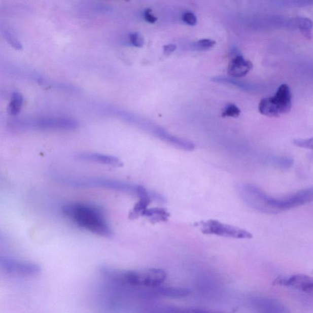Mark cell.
<instances>
[{
	"mask_svg": "<svg viewBox=\"0 0 313 313\" xmlns=\"http://www.w3.org/2000/svg\"><path fill=\"white\" fill-rule=\"evenodd\" d=\"M252 305L259 311L270 313H288L286 307L279 301L266 297H253L251 299Z\"/></svg>",
	"mask_w": 313,
	"mask_h": 313,
	"instance_id": "cell-9",
	"label": "cell"
},
{
	"mask_svg": "<svg viewBox=\"0 0 313 313\" xmlns=\"http://www.w3.org/2000/svg\"><path fill=\"white\" fill-rule=\"evenodd\" d=\"M143 216L147 217L153 224H156L157 223L168 221L170 214L165 208L154 207L148 208Z\"/></svg>",
	"mask_w": 313,
	"mask_h": 313,
	"instance_id": "cell-14",
	"label": "cell"
},
{
	"mask_svg": "<svg viewBox=\"0 0 313 313\" xmlns=\"http://www.w3.org/2000/svg\"><path fill=\"white\" fill-rule=\"evenodd\" d=\"M280 284L291 286L313 296V278L305 275H295L287 279H280Z\"/></svg>",
	"mask_w": 313,
	"mask_h": 313,
	"instance_id": "cell-10",
	"label": "cell"
},
{
	"mask_svg": "<svg viewBox=\"0 0 313 313\" xmlns=\"http://www.w3.org/2000/svg\"><path fill=\"white\" fill-rule=\"evenodd\" d=\"M294 143L297 147L313 150V137L309 139L294 140Z\"/></svg>",
	"mask_w": 313,
	"mask_h": 313,
	"instance_id": "cell-22",
	"label": "cell"
},
{
	"mask_svg": "<svg viewBox=\"0 0 313 313\" xmlns=\"http://www.w3.org/2000/svg\"><path fill=\"white\" fill-rule=\"evenodd\" d=\"M101 275L113 284L135 288H157L165 282L167 274L160 269L119 270L102 266L99 269Z\"/></svg>",
	"mask_w": 313,
	"mask_h": 313,
	"instance_id": "cell-2",
	"label": "cell"
},
{
	"mask_svg": "<svg viewBox=\"0 0 313 313\" xmlns=\"http://www.w3.org/2000/svg\"><path fill=\"white\" fill-rule=\"evenodd\" d=\"M15 126L25 129L73 130L79 127V123L67 118H44L33 121L17 122Z\"/></svg>",
	"mask_w": 313,
	"mask_h": 313,
	"instance_id": "cell-6",
	"label": "cell"
},
{
	"mask_svg": "<svg viewBox=\"0 0 313 313\" xmlns=\"http://www.w3.org/2000/svg\"><path fill=\"white\" fill-rule=\"evenodd\" d=\"M240 114V110L234 104L230 103L225 107L223 110L222 117L237 118Z\"/></svg>",
	"mask_w": 313,
	"mask_h": 313,
	"instance_id": "cell-19",
	"label": "cell"
},
{
	"mask_svg": "<svg viewBox=\"0 0 313 313\" xmlns=\"http://www.w3.org/2000/svg\"><path fill=\"white\" fill-rule=\"evenodd\" d=\"M251 61L244 58L242 55H236L229 62L228 73L234 78L245 77L252 69Z\"/></svg>",
	"mask_w": 313,
	"mask_h": 313,
	"instance_id": "cell-11",
	"label": "cell"
},
{
	"mask_svg": "<svg viewBox=\"0 0 313 313\" xmlns=\"http://www.w3.org/2000/svg\"><path fill=\"white\" fill-rule=\"evenodd\" d=\"M182 19L187 25L190 26H194L197 23V18L192 12H187V13H184L182 17Z\"/></svg>",
	"mask_w": 313,
	"mask_h": 313,
	"instance_id": "cell-23",
	"label": "cell"
},
{
	"mask_svg": "<svg viewBox=\"0 0 313 313\" xmlns=\"http://www.w3.org/2000/svg\"><path fill=\"white\" fill-rule=\"evenodd\" d=\"M143 18L148 23L152 24L155 23L157 21V18L153 14L151 9L148 8L143 12Z\"/></svg>",
	"mask_w": 313,
	"mask_h": 313,
	"instance_id": "cell-24",
	"label": "cell"
},
{
	"mask_svg": "<svg viewBox=\"0 0 313 313\" xmlns=\"http://www.w3.org/2000/svg\"><path fill=\"white\" fill-rule=\"evenodd\" d=\"M216 42L210 39H202L192 44V49L197 51H204L214 47Z\"/></svg>",
	"mask_w": 313,
	"mask_h": 313,
	"instance_id": "cell-18",
	"label": "cell"
},
{
	"mask_svg": "<svg viewBox=\"0 0 313 313\" xmlns=\"http://www.w3.org/2000/svg\"><path fill=\"white\" fill-rule=\"evenodd\" d=\"M177 48V45L175 44L165 45V46H164L163 47L164 55L166 56L170 55L172 52L175 51Z\"/></svg>",
	"mask_w": 313,
	"mask_h": 313,
	"instance_id": "cell-25",
	"label": "cell"
},
{
	"mask_svg": "<svg viewBox=\"0 0 313 313\" xmlns=\"http://www.w3.org/2000/svg\"><path fill=\"white\" fill-rule=\"evenodd\" d=\"M157 293L162 296L171 298H182L189 296L190 291L186 288L175 287L157 288Z\"/></svg>",
	"mask_w": 313,
	"mask_h": 313,
	"instance_id": "cell-16",
	"label": "cell"
},
{
	"mask_svg": "<svg viewBox=\"0 0 313 313\" xmlns=\"http://www.w3.org/2000/svg\"><path fill=\"white\" fill-rule=\"evenodd\" d=\"M126 1H129V0H126Z\"/></svg>",
	"mask_w": 313,
	"mask_h": 313,
	"instance_id": "cell-26",
	"label": "cell"
},
{
	"mask_svg": "<svg viewBox=\"0 0 313 313\" xmlns=\"http://www.w3.org/2000/svg\"><path fill=\"white\" fill-rule=\"evenodd\" d=\"M152 200H153V196H152L151 192L150 195L140 198L138 202H136L132 210L130 211L129 218L130 220H135L139 218L140 217L144 216Z\"/></svg>",
	"mask_w": 313,
	"mask_h": 313,
	"instance_id": "cell-13",
	"label": "cell"
},
{
	"mask_svg": "<svg viewBox=\"0 0 313 313\" xmlns=\"http://www.w3.org/2000/svg\"><path fill=\"white\" fill-rule=\"evenodd\" d=\"M292 108V93L290 86L282 84L272 97L263 98L259 103L261 114L270 118H278L286 114Z\"/></svg>",
	"mask_w": 313,
	"mask_h": 313,
	"instance_id": "cell-3",
	"label": "cell"
},
{
	"mask_svg": "<svg viewBox=\"0 0 313 313\" xmlns=\"http://www.w3.org/2000/svg\"><path fill=\"white\" fill-rule=\"evenodd\" d=\"M23 96L19 92H14L12 95L11 100L9 104L8 112L9 114L13 116L19 114L23 105Z\"/></svg>",
	"mask_w": 313,
	"mask_h": 313,
	"instance_id": "cell-17",
	"label": "cell"
},
{
	"mask_svg": "<svg viewBox=\"0 0 313 313\" xmlns=\"http://www.w3.org/2000/svg\"><path fill=\"white\" fill-rule=\"evenodd\" d=\"M68 184L77 187H100L118 191L137 196L138 186L122 183V182L99 178H86L67 181Z\"/></svg>",
	"mask_w": 313,
	"mask_h": 313,
	"instance_id": "cell-7",
	"label": "cell"
},
{
	"mask_svg": "<svg viewBox=\"0 0 313 313\" xmlns=\"http://www.w3.org/2000/svg\"><path fill=\"white\" fill-rule=\"evenodd\" d=\"M6 40L8 41V43L11 45L12 47L14 48L16 50H22V44L17 38L16 36L11 31L6 30L4 33Z\"/></svg>",
	"mask_w": 313,
	"mask_h": 313,
	"instance_id": "cell-20",
	"label": "cell"
},
{
	"mask_svg": "<svg viewBox=\"0 0 313 313\" xmlns=\"http://www.w3.org/2000/svg\"><path fill=\"white\" fill-rule=\"evenodd\" d=\"M62 212L72 222L86 231L102 237L112 235V229L99 207L81 202H71L64 205Z\"/></svg>",
	"mask_w": 313,
	"mask_h": 313,
	"instance_id": "cell-1",
	"label": "cell"
},
{
	"mask_svg": "<svg viewBox=\"0 0 313 313\" xmlns=\"http://www.w3.org/2000/svg\"><path fill=\"white\" fill-rule=\"evenodd\" d=\"M195 226L204 234L239 239H250L253 237V235L245 229L225 224L216 220L201 221L196 223Z\"/></svg>",
	"mask_w": 313,
	"mask_h": 313,
	"instance_id": "cell-4",
	"label": "cell"
},
{
	"mask_svg": "<svg viewBox=\"0 0 313 313\" xmlns=\"http://www.w3.org/2000/svg\"><path fill=\"white\" fill-rule=\"evenodd\" d=\"M0 266L5 272L19 276L38 275L41 270L39 265L3 256L0 258Z\"/></svg>",
	"mask_w": 313,
	"mask_h": 313,
	"instance_id": "cell-8",
	"label": "cell"
},
{
	"mask_svg": "<svg viewBox=\"0 0 313 313\" xmlns=\"http://www.w3.org/2000/svg\"><path fill=\"white\" fill-rule=\"evenodd\" d=\"M313 202V188L300 191L289 197L275 198L267 195L268 214H277Z\"/></svg>",
	"mask_w": 313,
	"mask_h": 313,
	"instance_id": "cell-5",
	"label": "cell"
},
{
	"mask_svg": "<svg viewBox=\"0 0 313 313\" xmlns=\"http://www.w3.org/2000/svg\"><path fill=\"white\" fill-rule=\"evenodd\" d=\"M129 41L133 46L141 48L144 46L145 40L142 35L138 32H133L129 34Z\"/></svg>",
	"mask_w": 313,
	"mask_h": 313,
	"instance_id": "cell-21",
	"label": "cell"
},
{
	"mask_svg": "<svg viewBox=\"0 0 313 313\" xmlns=\"http://www.w3.org/2000/svg\"><path fill=\"white\" fill-rule=\"evenodd\" d=\"M76 159L79 160L89 161V162L100 163L116 167L123 166V162L118 158L109 156V155L89 153H82L77 155Z\"/></svg>",
	"mask_w": 313,
	"mask_h": 313,
	"instance_id": "cell-12",
	"label": "cell"
},
{
	"mask_svg": "<svg viewBox=\"0 0 313 313\" xmlns=\"http://www.w3.org/2000/svg\"><path fill=\"white\" fill-rule=\"evenodd\" d=\"M289 27L299 28L302 33L309 39L313 28V22L308 18L297 17L296 19L290 20Z\"/></svg>",
	"mask_w": 313,
	"mask_h": 313,
	"instance_id": "cell-15",
	"label": "cell"
}]
</instances>
